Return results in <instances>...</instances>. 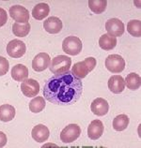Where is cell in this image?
I'll list each match as a JSON object with an SVG mask.
<instances>
[{"label":"cell","instance_id":"6da1fadb","mask_svg":"<svg viewBox=\"0 0 141 148\" xmlns=\"http://www.w3.org/2000/svg\"><path fill=\"white\" fill-rule=\"evenodd\" d=\"M83 93V83L72 73L67 71L57 74L45 83L44 87V97L49 102L68 106L75 104Z\"/></svg>","mask_w":141,"mask_h":148},{"label":"cell","instance_id":"7a4b0ae2","mask_svg":"<svg viewBox=\"0 0 141 148\" xmlns=\"http://www.w3.org/2000/svg\"><path fill=\"white\" fill-rule=\"evenodd\" d=\"M72 66V59L67 56H58L53 58L50 65V71L54 74H62L69 71Z\"/></svg>","mask_w":141,"mask_h":148},{"label":"cell","instance_id":"3957f363","mask_svg":"<svg viewBox=\"0 0 141 148\" xmlns=\"http://www.w3.org/2000/svg\"><path fill=\"white\" fill-rule=\"evenodd\" d=\"M62 50L70 56H77L82 51V41L77 37H67L62 42Z\"/></svg>","mask_w":141,"mask_h":148},{"label":"cell","instance_id":"277c9868","mask_svg":"<svg viewBox=\"0 0 141 148\" xmlns=\"http://www.w3.org/2000/svg\"><path fill=\"white\" fill-rule=\"evenodd\" d=\"M105 68L112 73H120L125 68V61L119 54H110L105 59Z\"/></svg>","mask_w":141,"mask_h":148},{"label":"cell","instance_id":"5b68a950","mask_svg":"<svg viewBox=\"0 0 141 148\" xmlns=\"http://www.w3.org/2000/svg\"><path fill=\"white\" fill-rule=\"evenodd\" d=\"M81 134V128L76 124H70L63 128L60 133V140L64 143H70L78 139Z\"/></svg>","mask_w":141,"mask_h":148},{"label":"cell","instance_id":"8992f818","mask_svg":"<svg viewBox=\"0 0 141 148\" xmlns=\"http://www.w3.org/2000/svg\"><path fill=\"white\" fill-rule=\"evenodd\" d=\"M26 44L22 40H10L7 45V53L12 58H20L26 53Z\"/></svg>","mask_w":141,"mask_h":148},{"label":"cell","instance_id":"52a82bcc","mask_svg":"<svg viewBox=\"0 0 141 148\" xmlns=\"http://www.w3.org/2000/svg\"><path fill=\"white\" fill-rule=\"evenodd\" d=\"M105 29L108 35L113 37H120L124 33V24L118 18H112L105 23Z\"/></svg>","mask_w":141,"mask_h":148},{"label":"cell","instance_id":"ba28073f","mask_svg":"<svg viewBox=\"0 0 141 148\" xmlns=\"http://www.w3.org/2000/svg\"><path fill=\"white\" fill-rule=\"evenodd\" d=\"M10 17L16 23H28L29 21V12L25 7L20 5H15L10 7Z\"/></svg>","mask_w":141,"mask_h":148},{"label":"cell","instance_id":"9c48e42d","mask_svg":"<svg viewBox=\"0 0 141 148\" xmlns=\"http://www.w3.org/2000/svg\"><path fill=\"white\" fill-rule=\"evenodd\" d=\"M21 90L27 98H33L40 92V84L34 79H26L21 84Z\"/></svg>","mask_w":141,"mask_h":148},{"label":"cell","instance_id":"30bf717a","mask_svg":"<svg viewBox=\"0 0 141 148\" xmlns=\"http://www.w3.org/2000/svg\"><path fill=\"white\" fill-rule=\"evenodd\" d=\"M51 58L48 53H40L33 58L32 61V68L35 71L41 72L44 71L50 66Z\"/></svg>","mask_w":141,"mask_h":148},{"label":"cell","instance_id":"8fae6325","mask_svg":"<svg viewBox=\"0 0 141 148\" xmlns=\"http://www.w3.org/2000/svg\"><path fill=\"white\" fill-rule=\"evenodd\" d=\"M91 112L95 115L104 116L108 112L109 104L104 99L97 98L92 101V103L91 105Z\"/></svg>","mask_w":141,"mask_h":148},{"label":"cell","instance_id":"7c38bea8","mask_svg":"<svg viewBox=\"0 0 141 148\" xmlns=\"http://www.w3.org/2000/svg\"><path fill=\"white\" fill-rule=\"evenodd\" d=\"M104 124L101 120H93L88 127V136L91 140H98L104 133Z\"/></svg>","mask_w":141,"mask_h":148},{"label":"cell","instance_id":"4fadbf2b","mask_svg":"<svg viewBox=\"0 0 141 148\" xmlns=\"http://www.w3.org/2000/svg\"><path fill=\"white\" fill-rule=\"evenodd\" d=\"M49 130L48 127H45L44 125L40 124L37 125L33 127L32 131H31V136L32 138L38 143H44L47 141L49 138Z\"/></svg>","mask_w":141,"mask_h":148},{"label":"cell","instance_id":"5bb4252c","mask_svg":"<svg viewBox=\"0 0 141 148\" xmlns=\"http://www.w3.org/2000/svg\"><path fill=\"white\" fill-rule=\"evenodd\" d=\"M44 27L46 32L50 34H57L62 29V22L57 17H49L44 23Z\"/></svg>","mask_w":141,"mask_h":148},{"label":"cell","instance_id":"9a60e30c","mask_svg":"<svg viewBox=\"0 0 141 148\" xmlns=\"http://www.w3.org/2000/svg\"><path fill=\"white\" fill-rule=\"evenodd\" d=\"M108 88L114 94H120L125 88L124 79L120 75H113L108 80Z\"/></svg>","mask_w":141,"mask_h":148},{"label":"cell","instance_id":"2e32d148","mask_svg":"<svg viewBox=\"0 0 141 148\" xmlns=\"http://www.w3.org/2000/svg\"><path fill=\"white\" fill-rule=\"evenodd\" d=\"M11 77L17 82H24L28 77V69L23 64H17L11 69Z\"/></svg>","mask_w":141,"mask_h":148},{"label":"cell","instance_id":"e0dca14e","mask_svg":"<svg viewBox=\"0 0 141 148\" xmlns=\"http://www.w3.org/2000/svg\"><path fill=\"white\" fill-rule=\"evenodd\" d=\"M16 114V111L13 106L10 104H4L0 106V121L10 122Z\"/></svg>","mask_w":141,"mask_h":148},{"label":"cell","instance_id":"ac0fdd59","mask_svg":"<svg viewBox=\"0 0 141 148\" xmlns=\"http://www.w3.org/2000/svg\"><path fill=\"white\" fill-rule=\"evenodd\" d=\"M50 8L46 3H40L36 5L32 10V16L36 20H44L49 14Z\"/></svg>","mask_w":141,"mask_h":148},{"label":"cell","instance_id":"d6986e66","mask_svg":"<svg viewBox=\"0 0 141 148\" xmlns=\"http://www.w3.org/2000/svg\"><path fill=\"white\" fill-rule=\"evenodd\" d=\"M117 45V38L108 34H104L99 38V46L105 51L113 50Z\"/></svg>","mask_w":141,"mask_h":148},{"label":"cell","instance_id":"ffe728a7","mask_svg":"<svg viewBox=\"0 0 141 148\" xmlns=\"http://www.w3.org/2000/svg\"><path fill=\"white\" fill-rule=\"evenodd\" d=\"M30 24L29 23H23V24H20V23H16L15 22L12 25V33L15 35L16 37H26L28 33L30 32Z\"/></svg>","mask_w":141,"mask_h":148},{"label":"cell","instance_id":"44dd1931","mask_svg":"<svg viewBox=\"0 0 141 148\" xmlns=\"http://www.w3.org/2000/svg\"><path fill=\"white\" fill-rule=\"evenodd\" d=\"M124 82H125V84H126L128 89H130V90H133V91L138 90L141 84L140 76L135 72L128 74L126 79L124 80Z\"/></svg>","mask_w":141,"mask_h":148},{"label":"cell","instance_id":"7402d4cb","mask_svg":"<svg viewBox=\"0 0 141 148\" xmlns=\"http://www.w3.org/2000/svg\"><path fill=\"white\" fill-rule=\"evenodd\" d=\"M129 122L130 120L126 114H120L113 120V128L117 131H122L127 128Z\"/></svg>","mask_w":141,"mask_h":148},{"label":"cell","instance_id":"603a6c76","mask_svg":"<svg viewBox=\"0 0 141 148\" xmlns=\"http://www.w3.org/2000/svg\"><path fill=\"white\" fill-rule=\"evenodd\" d=\"M72 73L75 77H77L78 79H83V78H85L89 73V71L88 67L84 63V61H81V62H77V63L73 65Z\"/></svg>","mask_w":141,"mask_h":148},{"label":"cell","instance_id":"cb8c5ba5","mask_svg":"<svg viewBox=\"0 0 141 148\" xmlns=\"http://www.w3.org/2000/svg\"><path fill=\"white\" fill-rule=\"evenodd\" d=\"M107 1L106 0H89L88 7L91 11L95 14L103 13L106 9Z\"/></svg>","mask_w":141,"mask_h":148},{"label":"cell","instance_id":"d4e9b609","mask_svg":"<svg viewBox=\"0 0 141 148\" xmlns=\"http://www.w3.org/2000/svg\"><path fill=\"white\" fill-rule=\"evenodd\" d=\"M45 108V99L42 97H36L29 103V110L34 114L41 112Z\"/></svg>","mask_w":141,"mask_h":148},{"label":"cell","instance_id":"484cf974","mask_svg":"<svg viewBox=\"0 0 141 148\" xmlns=\"http://www.w3.org/2000/svg\"><path fill=\"white\" fill-rule=\"evenodd\" d=\"M127 30L133 37L139 38L141 35V22L139 20H131L128 22Z\"/></svg>","mask_w":141,"mask_h":148},{"label":"cell","instance_id":"4316f807","mask_svg":"<svg viewBox=\"0 0 141 148\" xmlns=\"http://www.w3.org/2000/svg\"><path fill=\"white\" fill-rule=\"evenodd\" d=\"M10 63L5 57L0 56V76H3L9 71Z\"/></svg>","mask_w":141,"mask_h":148},{"label":"cell","instance_id":"83f0119b","mask_svg":"<svg viewBox=\"0 0 141 148\" xmlns=\"http://www.w3.org/2000/svg\"><path fill=\"white\" fill-rule=\"evenodd\" d=\"M84 63H85L86 66L88 67V71L91 72V71H93L94 68L96 67L97 62H96V59H95L94 57H88V58H86V59L84 60Z\"/></svg>","mask_w":141,"mask_h":148},{"label":"cell","instance_id":"f1b7e54d","mask_svg":"<svg viewBox=\"0 0 141 148\" xmlns=\"http://www.w3.org/2000/svg\"><path fill=\"white\" fill-rule=\"evenodd\" d=\"M8 22V14H7V11L0 8V27L5 25L6 23Z\"/></svg>","mask_w":141,"mask_h":148},{"label":"cell","instance_id":"f546056e","mask_svg":"<svg viewBox=\"0 0 141 148\" xmlns=\"http://www.w3.org/2000/svg\"><path fill=\"white\" fill-rule=\"evenodd\" d=\"M7 143V136L4 132L0 131V147H4Z\"/></svg>","mask_w":141,"mask_h":148}]
</instances>
